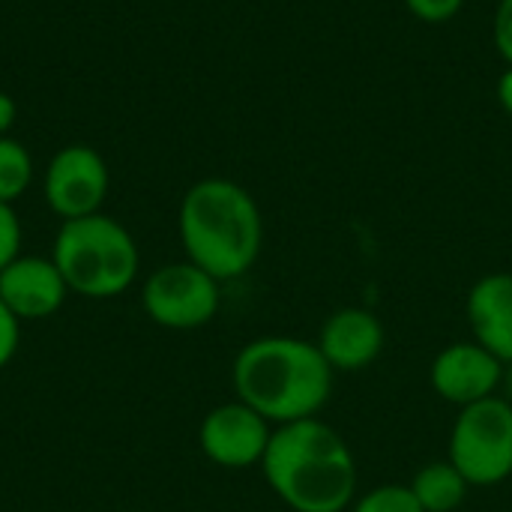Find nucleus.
Returning a JSON list of instances; mask_svg holds the SVG:
<instances>
[{
    "label": "nucleus",
    "instance_id": "22",
    "mask_svg": "<svg viewBox=\"0 0 512 512\" xmlns=\"http://www.w3.org/2000/svg\"><path fill=\"white\" fill-rule=\"evenodd\" d=\"M501 390H504V399L512 405V363L504 369V384H501Z\"/></svg>",
    "mask_w": 512,
    "mask_h": 512
},
{
    "label": "nucleus",
    "instance_id": "21",
    "mask_svg": "<svg viewBox=\"0 0 512 512\" xmlns=\"http://www.w3.org/2000/svg\"><path fill=\"white\" fill-rule=\"evenodd\" d=\"M498 102H501L504 114L512 117V66H507L498 78Z\"/></svg>",
    "mask_w": 512,
    "mask_h": 512
},
{
    "label": "nucleus",
    "instance_id": "20",
    "mask_svg": "<svg viewBox=\"0 0 512 512\" xmlns=\"http://www.w3.org/2000/svg\"><path fill=\"white\" fill-rule=\"evenodd\" d=\"M15 117H18V105L9 93L0 90V138L9 135V129L15 126Z\"/></svg>",
    "mask_w": 512,
    "mask_h": 512
},
{
    "label": "nucleus",
    "instance_id": "17",
    "mask_svg": "<svg viewBox=\"0 0 512 512\" xmlns=\"http://www.w3.org/2000/svg\"><path fill=\"white\" fill-rule=\"evenodd\" d=\"M465 0H405V9L423 24H447L462 12Z\"/></svg>",
    "mask_w": 512,
    "mask_h": 512
},
{
    "label": "nucleus",
    "instance_id": "4",
    "mask_svg": "<svg viewBox=\"0 0 512 512\" xmlns=\"http://www.w3.org/2000/svg\"><path fill=\"white\" fill-rule=\"evenodd\" d=\"M69 294L111 300L129 291L141 270V252L126 225L105 213L69 219L60 225L51 249Z\"/></svg>",
    "mask_w": 512,
    "mask_h": 512
},
{
    "label": "nucleus",
    "instance_id": "9",
    "mask_svg": "<svg viewBox=\"0 0 512 512\" xmlns=\"http://www.w3.org/2000/svg\"><path fill=\"white\" fill-rule=\"evenodd\" d=\"M504 369L507 366L492 351H486L474 339H459L435 354L429 366V384L438 399L465 408L498 396L504 384Z\"/></svg>",
    "mask_w": 512,
    "mask_h": 512
},
{
    "label": "nucleus",
    "instance_id": "18",
    "mask_svg": "<svg viewBox=\"0 0 512 512\" xmlns=\"http://www.w3.org/2000/svg\"><path fill=\"white\" fill-rule=\"evenodd\" d=\"M18 345H21V321L0 300V372L12 363V357L18 354Z\"/></svg>",
    "mask_w": 512,
    "mask_h": 512
},
{
    "label": "nucleus",
    "instance_id": "5",
    "mask_svg": "<svg viewBox=\"0 0 512 512\" xmlns=\"http://www.w3.org/2000/svg\"><path fill=\"white\" fill-rule=\"evenodd\" d=\"M447 459L471 489H492L512 477V405L498 393L459 408Z\"/></svg>",
    "mask_w": 512,
    "mask_h": 512
},
{
    "label": "nucleus",
    "instance_id": "16",
    "mask_svg": "<svg viewBox=\"0 0 512 512\" xmlns=\"http://www.w3.org/2000/svg\"><path fill=\"white\" fill-rule=\"evenodd\" d=\"M21 240H24V231H21V219L15 207L0 201V270L21 255Z\"/></svg>",
    "mask_w": 512,
    "mask_h": 512
},
{
    "label": "nucleus",
    "instance_id": "7",
    "mask_svg": "<svg viewBox=\"0 0 512 512\" xmlns=\"http://www.w3.org/2000/svg\"><path fill=\"white\" fill-rule=\"evenodd\" d=\"M108 165L87 144H69L57 150L45 168V204L63 219H81L102 213L108 195Z\"/></svg>",
    "mask_w": 512,
    "mask_h": 512
},
{
    "label": "nucleus",
    "instance_id": "2",
    "mask_svg": "<svg viewBox=\"0 0 512 512\" xmlns=\"http://www.w3.org/2000/svg\"><path fill=\"white\" fill-rule=\"evenodd\" d=\"M231 384L237 399L276 429L318 417L333 396L336 372L309 339L261 336L237 351Z\"/></svg>",
    "mask_w": 512,
    "mask_h": 512
},
{
    "label": "nucleus",
    "instance_id": "1",
    "mask_svg": "<svg viewBox=\"0 0 512 512\" xmlns=\"http://www.w3.org/2000/svg\"><path fill=\"white\" fill-rule=\"evenodd\" d=\"M258 468L291 512H348L357 498V459L321 417L276 426Z\"/></svg>",
    "mask_w": 512,
    "mask_h": 512
},
{
    "label": "nucleus",
    "instance_id": "8",
    "mask_svg": "<svg viewBox=\"0 0 512 512\" xmlns=\"http://www.w3.org/2000/svg\"><path fill=\"white\" fill-rule=\"evenodd\" d=\"M270 435L273 426L246 402L234 399L207 411L198 426V447L213 465L225 471H246L261 465Z\"/></svg>",
    "mask_w": 512,
    "mask_h": 512
},
{
    "label": "nucleus",
    "instance_id": "10",
    "mask_svg": "<svg viewBox=\"0 0 512 512\" xmlns=\"http://www.w3.org/2000/svg\"><path fill=\"white\" fill-rule=\"evenodd\" d=\"M69 297V288L51 258L18 255L0 270V300L18 321L51 318Z\"/></svg>",
    "mask_w": 512,
    "mask_h": 512
},
{
    "label": "nucleus",
    "instance_id": "14",
    "mask_svg": "<svg viewBox=\"0 0 512 512\" xmlns=\"http://www.w3.org/2000/svg\"><path fill=\"white\" fill-rule=\"evenodd\" d=\"M33 183V159L30 150L12 135L0 138V201L15 204Z\"/></svg>",
    "mask_w": 512,
    "mask_h": 512
},
{
    "label": "nucleus",
    "instance_id": "13",
    "mask_svg": "<svg viewBox=\"0 0 512 512\" xmlns=\"http://www.w3.org/2000/svg\"><path fill=\"white\" fill-rule=\"evenodd\" d=\"M408 486L426 512H456L465 504L471 489L468 480L456 471V465H450V459L423 465Z\"/></svg>",
    "mask_w": 512,
    "mask_h": 512
},
{
    "label": "nucleus",
    "instance_id": "3",
    "mask_svg": "<svg viewBox=\"0 0 512 512\" xmlns=\"http://www.w3.org/2000/svg\"><path fill=\"white\" fill-rule=\"evenodd\" d=\"M177 234L186 261L219 282L246 276L264 246V216L258 201L228 177L192 183L177 210Z\"/></svg>",
    "mask_w": 512,
    "mask_h": 512
},
{
    "label": "nucleus",
    "instance_id": "19",
    "mask_svg": "<svg viewBox=\"0 0 512 512\" xmlns=\"http://www.w3.org/2000/svg\"><path fill=\"white\" fill-rule=\"evenodd\" d=\"M492 39L504 63L512 66V0H498L495 18H492Z\"/></svg>",
    "mask_w": 512,
    "mask_h": 512
},
{
    "label": "nucleus",
    "instance_id": "6",
    "mask_svg": "<svg viewBox=\"0 0 512 512\" xmlns=\"http://www.w3.org/2000/svg\"><path fill=\"white\" fill-rule=\"evenodd\" d=\"M141 306L165 330H198L219 315L222 282L192 261H174L144 279Z\"/></svg>",
    "mask_w": 512,
    "mask_h": 512
},
{
    "label": "nucleus",
    "instance_id": "11",
    "mask_svg": "<svg viewBox=\"0 0 512 512\" xmlns=\"http://www.w3.org/2000/svg\"><path fill=\"white\" fill-rule=\"evenodd\" d=\"M387 333L381 318L372 309L363 306H345L336 309L324 324L315 339L321 348L324 360L333 366V372H363L369 369L381 351H384Z\"/></svg>",
    "mask_w": 512,
    "mask_h": 512
},
{
    "label": "nucleus",
    "instance_id": "12",
    "mask_svg": "<svg viewBox=\"0 0 512 512\" xmlns=\"http://www.w3.org/2000/svg\"><path fill=\"white\" fill-rule=\"evenodd\" d=\"M471 339L492 351L504 366L512 363V273L495 270L480 276L465 297Z\"/></svg>",
    "mask_w": 512,
    "mask_h": 512
},
{
    "label": "nucleus",
    "instance_id": "15",
    "mask_svg": "<svg viewBox=\"0 0 512 512\" xmlns=\"http://www.w3.org/2000/svg\"><path fill=\"white\" fill-rule=\"evenodd\" d=\"M348 512H426L414 498L411 486L402 483H381L369 492L357 495Z\"/></svg>",
    "mask_w": 512,
    "mask_h": 512
}]
</instances>
